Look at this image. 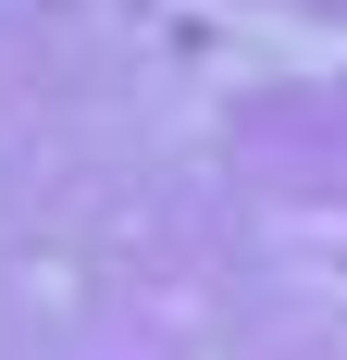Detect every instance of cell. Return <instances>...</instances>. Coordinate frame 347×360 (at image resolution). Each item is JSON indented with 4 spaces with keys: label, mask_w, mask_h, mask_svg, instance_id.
Returning a JSON list of instances; mask_svg holds the SVG:
<instances>
[]
</instances>
